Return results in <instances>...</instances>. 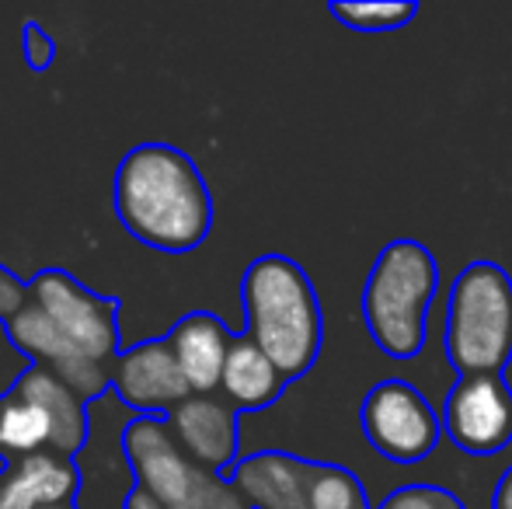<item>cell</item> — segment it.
Here are the masks:
<instances>
[{
	"label": "cell",
	"instance_id": "6da1fadb",
	"mask_svg": "<svg viewBox=\"0 0 512 509\" xmlns=\"http://www.w3.org/2000/svg\"><path fill=\"white\" fill-rule=\"evenodd\" d=\"M115 213L147 248L185 255L213 227V196L189 154L168 143H143L115 171Z\"/></svg>",
	"mask_w": 512,
	"mask_h": 509
},
{
	"label": "cell",
	"instance_id": "7a4b0ae2",
	"mask_svg": "<svg viewBox=\"0 0 512 509\" xmlns=\"http://www.w3.org/2000/svg\"><path fill=\"white\" fill-rule=\"evenodd\" d=\"M248 339L279 367L286 381L304 377L321 356L324 321L314 283L293 258L262 255L241 279Z\"/></svg>",
	"mask_w": 512,
	"mask_h": 509
},
{
	"label": "cell",
	"instance_id": "3957f363",
	"mask_svg": "<svg viewBox=\"0 0 512 509\" xmlns=\"http://www.w3.org/2000/svg\"><path fill=\"white\" fill-rule=\"evenodd\" d=\"M436 290L439 265L422 241L398 238L384 245L363 286V318L373 342L391 360H411L422 353Z\"/></svg>",
	"mask_w": 512,
	"mask_h": 509
},
{
	"label": "cell",
	"instance_id": "277c9868",
	"mask_svg": "<svg viewBox=\"0 0 512 509\" xmlns=\"http://www.w3.org/2000/svg\"><path fill=\"white\" fill-rule=\"evenodd\" d=\"M443 346L460 377L502 374L512 360V276L495 262H471L446 300Z\"/></svg>",
	"mask_w": 512,
	"mask_h": 509
},
{
	"label": "cell",
	"instance_id": "5b68a950",
	"mask_svg": "<svg viewBox=\"0 0 512 509\" xmlns=\"http://www.w3.org/2000/svg\"><path fill=\"white\" fill-rule=\"evenodd\" d=\"M126 454L136 485L164 509H251L234 482L206 471L175 443L168 419L140 415L126 429Z\"/></svg>",
	"mask_w": 512,
	"mask_h": 509
},
{
	"label": "cell",
	"instance_id": "8992f818",
	"mask_svg": "<svg viewBox=\"0 0 512 509\" xmlns=\"http://www.w3.org/2000/svg\"><path fill=\"white\" fill-rule=\"evenodd\" d=\"M140 415L115 391L102 394L88 405L91 433L84 450L74 457L81 489H77V509H126L136 485V471L126 454V429Z\"/></svg>",
	"mask_w": 512,
	"mask_h": 509
},
{
	"label": "cell",
	"instance_id": "52a82bcc",
	"mask_svg": "<svg viewBox=\"0 0 512 509\" xmlns=\"http://www.w3.org/2000/svg\"><path fill=\"white\" fill-rule=\"evenodd\" d=\"M359 426L370 447L394 464H415L436 450L443 415L408 381H380L359 405Z\"/></svg>",
	"mask_w": 512,
	"mask_h": 509
},
{
	"label": "cell",
	"instance_id": "ba28073f",
	"mask_svg": "<svg viewBox=\"0 0 512 509\" xmlns=\"http://www.w3.org/2000/svg\"><path fill=\"white\" fill-rule=\"evenodd\" d=\"M28 293H32V304L49 314V321L67 335L77 353L102 367L119 360V318L112 300L91 293L60 269L39 272Z\"/></svg>",
	"mask_w": 512,
	"mask_h": 509
},
{
	"label": "cell",
	"instance_id": "9c48e42d",
	"mask_svg": "<svg viewBox=\"0 0 512 509\" xmlns=\"http://www.w3.org/2000/svg\"><path fill=\"white\" fill-rule=\"evenodd\" d=\"M443 433L464 454H502L512 443V387L502 374L460 377L446 394Z\"/></svg>",
	"mask_w": 512,
	"mask_h": 509
},
{
	"label": "cell",
	"instance_id": "30bf717a",
	"mask_svg": "<svg viewBox=\"0 0 512 509\" xmlns=\"http://www.w3.org/2000/svg\"><path fill=\"white\" fill-rule=\"evenodd\" d=\"M7 335H11V342L21 353L32 356L35 367L53 370V374L60 377L77 398L88 401V405L95 398H102V394H108V381H112L108 367L88 360L84 353H77L67 335L49 321V314L42 311L39 304L28 300V304L7 321Z\"/></svg>",
	"mask_w": 512,
	"mask_h": 509
},
{
	"label": "cell",
	"instance_id": "8fae6325",
	"mask_svg": "<svg viewBox=\"0 0 512 509\" xmlns=\"http://www.w3.org/2000/svg\"><path fill=\"white\" fill-rule=\"evenodd\" d=\"M112 387L136 415L175 412L185 398H192V387L182 377L168 339L140 342V346L119 353L112 370Z\"/></svg>",
	"mask_w": 512,
	"mask_h": 509
},
{
	"label": "cell",
	"instance_id": "7c38bea8",
	"mask_svg": "<svg viewBox=\"0 0 512 509\" xmlns=\"http://www.w3.org/2000/svg\"><path fill=\"white\" fill-rule=\"evenodd\" d=\"M168 429L178 447L206 471L220 475L237 464V412L227 401L213 394H192L175 412H168Z\"/></svg>",
	"mask_w": 512,
	"mask_h": 509
},
{
	"label": "cell",
	"instance_id": "4fadbf2b",
	"mask_svg": "<svg viewBox=\"0 0 512 509\" xmlns=\"http://www.w3.org/2000/svg\"><path fill=\"white\" fill-rule=\"evenodd\" d=\"M310 475L314 461L283 450H262L241 457L230 482L251 509H310Z\"/></svg>",
	"mask_w": 512,
	"mask_h": 509
},
{
	"label": "cell",
	"instance_id": "5bb4252c",
	"mask_svg": "<svg viewBox=\"0 0 512 509\" xmlns=\"http://www.w3.org/2000/svg\"><path fill=\"white\" fill-rule=\"evenodd\" d=\"M81 475L67 454L56 450H35L18 461L0 478V509H49L67 506L77 499Z\"/></svg>",
	"mask_w": 512,
	"mask_h": 509
},
{
	"label": "cell",
	"instance_id": "9a60e30c",
	"mask_svg": "<svg viewBox=\"0 0 512 509\" xmlns=\"http://www.w3.org/2000/svg\"><path fill=\"white\" fill-rule=\"evenodd\" d=\"M168 346H171V353H175L192 394H209L223 381V367H227L234 335L227 332V325H223L216 314L196 311V314H185V318L171 328Z\"/></svg>",
	"mask_w": 512,
	"mask_h": 509
},
{
	"label": "cell",
	"instance_id": "2e32d148",
	"mask_svg": "<svg viewBox=\"0 0 512 509\" xmlns=\"http://www.w3.org/2000/svg\"><path fill=\"white\" fill-rule=\"evenodd\" d=\"M14 391L42 408V415H46V422H49V450L67 454V457L81 454L91 433L88 401L77 398V394L46 367H32L28 374H21L18 381H14Z\"/></svg>",
	"mask_w": 512,
	"mask_h": 509
},
{
	"label": "cell",
	"instance_id": "e0dca14e",
	"mask_svg": "<svg viewBox=\"0 0 512 509\" xmlns=\"http://www.w3.org/2000/svg\"><path fill=\"white\" fill-rule=\"evenodd\" d=\"M286 377L279 374V367L262 353L255 339L248 335H234L230 346L227 367H223L220 391L234 401L237 408H265L283 394Z\"/></svg>",
	"mask_w": 512,
	"mask_h": 509
},
{
	"label": "cell",
	"instance_id": "ac0fdd59",
	"mask_svg": "<svg viewBox=\"0 0 512 509\" xmlns=\"http://www.w3.org/2000/svg\"><path fill=\"white\" fill-rule=\"evenodd\" d=\"M35 450H49V422L39 405L21 398L11 387L0 398V454L18 461Z\"/></svg>",
	"mask_w": 512,
	"mask_h": 509
},
{
	"label": "cell",
	"instance_id": "d6986e66",
	"mask_svg": "<svg viewBox=\"0 0 512 509\" xmlns=\"http://www.w3.org/2000/svg\"><path fill=\"white\" fill-rule=\"evenodd\" d=\"M310 509H370L363 482L342 464H314Z\"/></svg>",
	"mask_w": 512,
	"mask_h": 509
},
{
	"label": "cell",
	"instance_id": "ffe728a7",
	"mask_svg": "<svg viewBox=\"0 0 512 509\" xmlns=\"http://www.w3.org/2000/svg\"><path fill=\"white\" fill-rule=\"evenodd\" d=\"M331 14L352 32H398L418 14V4H411V0H363V4H331Z\"/></svg>",
	"mask_w": 512,
	"mask_h": 509
},
{
	"label": "cell",
	"instance_id": "44dd1931",
	"mask_svg": "<svg viewBox=\"0 0 512 509\" xmlns=\"http://www.w3.org/2000/svg\"><path fill=\"white\" fill-rule=\"evenodd\" d=\"M377 509H467L460 496H453L443 485H405L391 492Z\"/></svg>",
	"mask_w": 512,
	"mask_h": 509
},
{
	"label": "cell",
	"instance_id": "7402d4cb",
	"mask_svg": "<svg viewBox=\"0 0 512 509\" xmlns=\"http://www.w3.org/2000/svg\"><path fill=\"white\" fill-rule=\"evenodd\" d=\"M28 300H32V293L21 286V279L14 276L11 269L0 265V321H11L14 314L28 304Z\"/></svg>",
	"mask_w": 512,
	"mask_h": 509
},
{
	"label": "cell",
	"instance_id": "603a6c76",
	"mask_svg": "<svg viewBox=\"0 0 512 509\" xmlns=\"http://www.w3.org/2000/svg\"><path fill=\"white\" fill-rule=\"evenodd\" d=\"M25 49H28V63H32L35 70H46L49 63L56 60L53 39H49V35L42 32L39 25H28V32H25Z\"/></svg>",
	"mask_w": 512,
	"mask_h": 509
},
{
	"label": "cell",
	"instance_id": "cb8c5ba5",
	"mask_svg": "<svg viewBox=\"0 0 512 509\" xmlns=\"http://www.w3.org/2000/svg\"><path fill=\"white\" fill-rule=\"evenodd\" d=\"M492 509H512V468L499 478V485H495Z\"/></svg>",
	"mask_w": 512,
	"mask_h": 509
},
{
	"label": "cell",
	"instance_id": "d4e9b609",
	"mask_svg": "<svg viewBox=\"0 0 512 509\" xmlns=\"http://www.w3.org/2000/svg\"><path fill=\"white\" fill-rule=\"evenodd\" d=\"M126 509H164V506L157 503L154 496H147V492H143V489H136V492H133V499H129V506H126Z\"/></svg>",
	"mask_w": 512,
	"mask_h": 509
},
{
	"label": "cell",
	"instance_id": "484cf974",
	"mask_svg": "<svg viewBox=\"0 0 512 509\" xmlns=\"http://www.w3.org/2000/svg\"><path fill=\"white\" fill-rule=\"evenodd\" d=\"M49 509H77V506H70V503H67V506H49Z\"/></svg>",
	"mask_w": 512,
	"mask_h": 509
}]
</instances>
